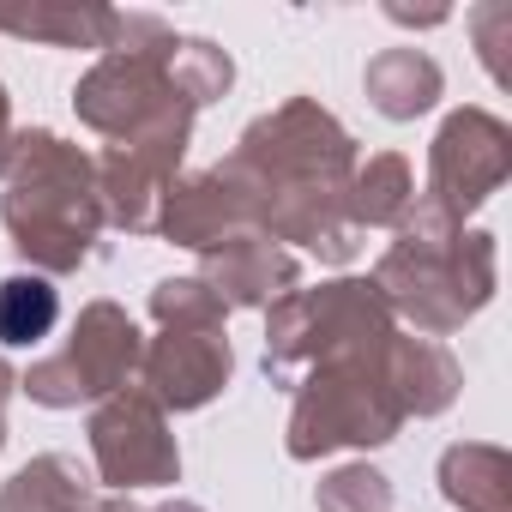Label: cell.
<instances>
[{
    "instance_id": "1",
    "label": "cell",
    "mask_w": 512,
    "mask_h": 512,
    "mask_svg": "<svg viewBox=\"0 0 512 512\" xmlns=\"http://www.w3.org/2000/svg\"><path fill=\"white\" fill-rule=\"evenodd\" d=\"M494 235L488 229H458L452 217H440L434 205H410L398 223V241L380 253L374 266V290L392 308V320H410L422 338H446L464 320H476L494 302Z\"/></svg>"
},
{
    "instance_id": "2",
    "label": "cell",
    "mask_w": 512,
    "mask_h": 512,
    "mask_svg": "<svg viewBox=\"0 0 512 512\" xmlns=\"http://www.w3.org/2000/svg\"><path fill=\"white\" fill-rule=\"evenodd\" d=\"M0 223H7L19 260L37 278H67L91 260V241L103 229L97 199V157H85L73 139L31 127L13 145L7 193H0Z\"/></svg>"
},
{
    "instance_id": "3",
    "label": "cell",
    "mask_w": 512,
    "mask_h": 512,
    "mask_svg": "<svg viewBox=\"0 0 512 512\" xmlns=\"http://www.w3.org/2000/svg\"><path fill=\"white\" fill-rule=\"evenodd\" d=\"M362 151L350 139V127L314 103V97H290L272 115H260L241 145L223 157L229 181L247 193V223H253V199L266 193H308V187H350Z\"/></svg>"
},
{
    "instance_id": "4",
    "label": "cell",
    "mask_w": 512,
    "mask_h": 512,
    "mask_svg": "<svg viewBox=\"0 0 512 512\" xmlns=\"http://www.w3.org/2000/svg\"><path fill=\"white\" fill-rule=\"evenodd\" d=\"M386 350H350V356H326L296 380V404H290V458L314 464L326 452L344 446H386L404 428V404L392 392L386 374Z\"/></svg>"
},
{
    "instance_id": "5",
    "label": "cell",
    "mask_w": 512,
    "mask_h": 512,
    "mask_svg": "<svg viewBox=\"0 0 512 512\" xmlns=\"http://www.w3.org/2000/svg\"><path fill=\"white\" fill-rule=\"evenodd\" d=\"M175 31L151 13H121V37L115 49L97 55V67L73 85V109L91 133H103L109 145L115 139H133L139 127L163 121L169 109H193L181 91H175ZM199 115V109H193Z\"/></svg>"
},
{
    "instance_id": "6",
    "label": "cell",
    "mask_w": 512,
    "mask_h": 512,
    "mask_svg": "<svg viewBox=\"0 0 512 512\" xmlns=\"http://www.w3.org/2000/svg\"><path fill=\"white\" fill-rule=\"evenodd\" d=\"M398 338L392 308L368 278H332L320 290H290L266 308V374L290 380L296 368H314L326 356L350 350H386Z\"/></svg>"
},
{
    "instance_id": "7",
    "label": "cell",
    "mask_w": 512,
    "mask_h": 512,
    "mask_svg": "<svg viewBox=\"0 0 512 512\" xmlns=\"http://www.w3.org/2000/svg\"><path fill=\"white\" fill-rule=\"evenodd\" d=\"M139 356H145V338H139L133 314L115 308V302H91V308H79L67 344L19 374V392L31 404H43V410L103 404V398H115V392L133 386Z\"/></svg>"
},
{
    "instance_id": "8",
    "label": "cell",
    "mask_w": 512,
    "mask_h": 512,
    "mask_svg": "<svg viewBox=\"0 0 512 512\" xmlns=\"http://www.w3.org/2000/svg\"><path fill=\"white\" fill-rule=\"evenodd\" d=\"M187 139H193V109H169L163 121L139 127L133 139H115V145L97 157L103 223H115V229H127V235H151L163 193L181 181Z\"/></svg>"
},
{
    "instance_id": "9",
    "label": "cell",
    "mask_w": 512,
    "mask_h": 512,
    "mask_svg": "<svg viewBox=\"0 0 512 512\" xmlns=\"http://www.w3.org/2000/svg\"><path fill=\"white\" fill-rule=\"evenodd\" d=\"M506 175H512V127L488 109H452L428 151L422 205H434L440 217H452L464 229V217L482 211L506 187Z\"/></svg>"
},
{
    "instance_id": "10",
    "label": "cell",
    "mask_w": 512,
    "mask_h": 512,
    "mask_svg": "<svg viewBox=\"0 0 512 512\" xmlns=\"http://www.w3.org/2000/svg\"><path fill=\"white\" fill-rule=\"evenodd\" d=\"M91 458H97V476L115 488V494H133V488H169L181 482V452H175V434H169V416L139 392H115L91 410Z\"/></svg>"
},
{
    "instance_id": "11",
    "label": "cell",
    "mask_w": 512,
    "mask_h": 512,
    "mask_svg": "<svg viewBox=\"0 0 512 512\" xmlns=\"http://www.w3.org/2000/svg\"><path fill=\"white\" fill-rule=\"evenodd\" d=\"M235 350L223 332H157L139 356V392L157 410H205L229 386Z\"/></svg>"
},
{
    "instance_id": "12",
    "label": "cell",
    "mask_w": 512,
    "mask_h": 512,
    "mask_svg": "<svg viewBox=\"0 0 512 512\" xmlns=\"http://www.w3.org/2000/svg\"><path fill=\"white\" fill-rule=\"evenodd\" d=\"M205 260V290L223 302V308H272L284 302L290 290H302V266L296 253L266 241L260 229H241V235H223L217 247L199 253Z\"/></svg>"
},
{
    "instance_id": "13",
    "label": "cell",
    "mask_w": 512,
    "mask_h": 512,
    "mask_svg": "<svg viewBox=\"0 0 512 512\" xmlns=\"http://www.w3.org/2000/svg\"><path fill=\"white\" fill-rule=\"evenodd\" d=\"M241 229H253V223H247V193H241V187L229 181V169L217 163V169H205V175H181V181L163 193L151 235L205 253V247H217L223 235H241Z\"/></svg>"
},
{
    "instance_id": "14",
    "label": "cell",
    "mask_w": 512,
    "mask_h": 512,
    "mask_svg": "<svg viewBox=\"0 0 512 512\" xmlns=\"http://www.w3.org/2000/svg\"><path fill=\"white\" fill-rule=\"evenodd\" d=\"M0 31L49 43V49H115L121 37V7L97 0H31V7H0Z\"/></svg>"
},
{
    "instance_id": "15",
    "label": "cell",
    "mask_w": 512,
    "mask_h": 512,
    "mask_svg": "<svg viewBox=\"0 0 512 512\" xmlns=\"http://www.w3.org/2000/svg\"><path fill=\"white\" fill-rule=\"evenodd\" d=\"M386 374H392V392L404 404V422L410 416H440L452 410L464 374H458V356L434 338H416V332H398L392 338V356H386Z\"/></svg>"
},
{
    "instance_id": "16",
    "label": "cell",
    "mask_w": 512,
    "mask_h": 512,
    "mask_svg": "<svg viewBox=\"0 0 512 512\" xmlns=\"http://www.w3.org/2000/svg\"><path fill=\"white\" fill-rule=\"evenodd\" d=\"M362 91L386 121H416L440 103L446 79H440V61L428 49H380L362 73Z\"/></svg>"
},
{
    "instance_id": "17",
    "label": "cell",
    "mask_w": 512,
    "mask_h": 512,
    "mask_svg": "<svg viewBox=\"0 0 512 512\" xmlns=\"http://www.w3.org/2000/svg\"><path fill=\"white\" fill-rule=\"evenodd\" d=\"M440 494L458 512H512V452L488 440H458L440 452Z\"/></svg>"
},
{
    "instance_id": "18",
    "label": "cell",
    "mask_w": 512,
    "mask_h": 512,
    "mask_svg": "<svg viewBox=\"0 0 512 512\" xmlns=\"http://www.w3.org/2000/svg\"><path fill=\"white\" fill-rule=\"evenodd\" d=\"M410 205H416V175L398 151H380V157L356 163V175L344 187V217L356 229H398Z\"/></svg>"
},
{
    "instance_id": "19",
    "label": "cell",
    "mask_w": 512,
    "mask_h": 512,
    "mask_svg": "<svg viewBox=\"0 0 512 512\" xmlns=\"http://www.w3.org/2000/svg\"><path fill=\"white\" fill-rule=\"evenodd\" d=\"M91 500V476L67 452H43L13 482H0V512H91Z\"/></svg>"
},
{
    "instance_id": "20",
    "label": "cell",
    "mask_w": 512,
    "mask_h": 512,
    "mask_svg": "<svg viewBox=\"0 0 512 512\" xmlns=\"http://www.w3.org/2000/svg\"><path fill=\"white\" fill-rule=\"evenodd\" d=\"M61 320V290L37 272H19L0 284V344L7 350H31L55 332Z\"/></svg>"
},
{
    "instance_id": "21",
    "label": "cell",
    "mask_w": 512,
    "mask_h": 512,
    "mask_svg": "<svg viewBox=\"0 0 512 512\" xmlns=\"http://www.w3.org/2000/svg\"><path fill=\"white\" fill-rule=\"evenodd\" d=\"M169 73H175V91H181L193 109L217 103V97L235 85V61H229V49H217V43H205V37H181Z\"/></svg>"
},
{
    "instance_id": "22",
    "label": "cell",
    "mask_w": 512,
    "mask_h": 512,
    "mask_svg": "<svg viewBox=\"0 0 512 512\" xmlns=\"http://www.w3.org/2000/svg\"><path fill=\"white\" fill-rule=\"evenodd\" d=\"M223 302L205 290V278H163L151 290V320L163 332H223Z\"/></svg>"
},
{
    "instance_id": "23",
    "label": "cell",
    "mask_w": 512,
    "mask_h": 512,
    "mask_svg": "<svg viewBox=\"0 0 512 512\" xmlns=\"http://www.w3.org/2000/svg\"><path fill=\"white\" fill-rule=\"evenodd\" d=\"M314 500H320V512H392V482L374 464H344V470L320 476Z\"/></svg>"
},
{
    "instance_id": "24",
    "label": "cell",
    "mask_w": 512,
    "mask_h": 512,
    "mask_svg": "<svg viewBox=\"0 0 512 512\" xmlns=\"http://www.w3.org/2000/svg\"><path fill=\"white\" fill-rule=\"evenodd\" d=\"M470 37H476V55L488 67L494 85H512V67H506V49H512V0H488V7L470 13Z\"/></svg>"
},
{
    "instance_id": "25",
    "label": "cell",
    "mask_w": 512,
    "mask_h": 512,
    "mask_svg": "<svg viewBox=\"0 0 512 512\" xmlns=\"http://www.w3.org/2000/svg\"><path fill=\"white\" fill-rule=\"evenodd\" d=\"M91 512H205L193 500H163V506H139L133 494H109V500H91Z\"/></svg>"
},
{
    "instance_id": "26",
    "label": "cell",
    "mask_w": 512,
    "mask_h": 512,
    "mask_svg": "<svg viewBox=\"0 0 512 512\" xmlns=\"http://www.w3.org/2000/svg\"><path fill=\"white\" fill-rule=\"evenodd\" d=\"M13 145H19V127H13V97L0 85V175L13 169Z\"/></svg>"
},
{
    "instance_id": "27",
    "label": "cell",
    "mask_w": 512,
    "mask_h": 512,
    "mask_svg": "<svg viewBox=\"0 0 512 512\" xmlns=\"http://www.w3.org/2000/svg\"><path fill=\"white\" fill-rule=\"evenodd\" d=\"M13 386H19V374L7 368V356H0V446H7V398H13Z\"/></svg>"
},
{
    "instance_id": "28",
    "label": "cell",
    "mask_w": 512,
    "mask_h": 512,
    "mask_svg": "<svg viewBox=\"0 0 512 512\" xmlns=\"http://www.w3.org/2000/svg\"><path fill=\"white\" fill-rule=\"evenodd\" d=\"M386 19H398V25H440V19H446V7H428V13H410V7H386Z\"/></svg>"
}]
</instances>
